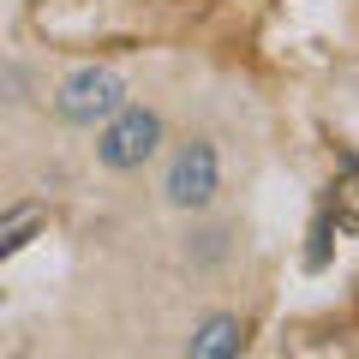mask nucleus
I'll return each instance as SVG.
<instances>
[{"mask_svg":"<svg viewBox=\"0 0 359 359\" xmlns=\"http://www.w3.org/2000/svg\"><path fill=\"white\" fill-rule=\"evenodd\" d=\"M168 144V120L156 114L150 102H120L114 114L96 126V162L108 174H138L144 162H156V150Z\"/></svg>","mask_w":359,"mask_h":359,"instance_id":"f257e3e1","label":"nucleus"},{"mask_svg":"<svg viewBox=\"0 0 359 359\" xmlns=\"http://www.w3.org/2000/svg\"><path fill=\"white\" fill-rule=\"evenodd\" d=\"M222 192V156L210 138H186L168 150L162 168V204L168 210H186V216H204Z\"/></svg>","mask_w":359,"mask_h":359,"instance_id":"f03ea898","label":"nucleus"},{"mask_svg":"<svg viewBox=\"0 0 359 359\" xmlns=\"http://www.w3.org/2000/svg\"><path fill=\"white\" fill-rule=\"evenodd\" d=\"M126 96H132V90H126V78H120L114 66H78V72H66L60 84H54L48 102H54V120H60V126L96 132Z\"/></svg>","mask_w":359,"mask_h":359,"instance_id":"7ed1b4c3","label":"nucleus"},{"mask_svg":"<svg viewBox=\"0 0 359 359\" xmlns=\"http://www.w3.org/2000/svg\"><path fill=\"white\" fill-rule=\"evenodd\" d=\"M240 347H245V323L233 318V311H216V318H204L192 330L186 353H192V359H233Z\"/></svg>","mask_w":359,"mask_h":359,"instance_id":"20e7f679","label":"nucleus"},{"mask_svg":"<svg viewBox=\"0 0 359 359\" xmlns=\"http://www.w3.org/2000/svg\"><path fill=\"white\" fill-rule=\"evenodd\" d=\"M36 228H42V210H36V204L6 210V216H0V257H6V252H18V245H25Z\"/></svg>","mask_w":359,"mask_h":359,"instance_id":"39448f33","label":"nucleus"},{"mask_svg":"<svg viewBox=\"0 0 359 359\" xmlns=\"http://www.w3.org/2000/svg\"><path fill=\"white\" fill-rule=\"evenodd\" d=\"M198 245H186V252L198 257V264H216L222 252H228V228H204V233H192Z\"/></svg>","mask_w":359,"mask_h":359,"instance_id":"423d86ee","label":"nucleus"}]
</instances>
